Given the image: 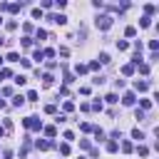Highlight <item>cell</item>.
Returning <instances> with one entry per match:
<instances>
[{
    "mask_svg": "<svg viewBox=\"0 0 159 159\" xmlns=\"http://www.w3.org/2000/svg\"><path fill=\"white\" fill-rule=\"evenodd\" d=\"M47 20H50V23H57V25H65V23H67V18L62 15V12H57V15H50Z\"/></svg>",
    "mask_w": 159,
    "mask_h": 159,
    "instance_id": "3",
    "label": "cell"
},
{
    "mask_svg": "<svg viewBox=\"0 0 159 159\" xmlns=\"http://www.w3.org/2000/svg\"><path fill=\"white\" fill-rule=\"evenodd\" d=\"M45 112H47V114H55V112H57V107H55V105H47Z\"/></svg>",
    "mask_w": 159,
    "mask_h": 159,
    "instance_id": "24",
    "label": "cell"
},
{
    "mask_svg": "<svg viewBox=\"0 0 159 159\" xmlns=\"http://www.w3.org/2000/svg\"><path fill=\"white\" fill-rule=\"evenodd\" d=\"M134 72V65H124L122 67V75H132Z\"/></svg>",
    "mask_w": 159,
    "mask_h": 159,
    "instance_id": "11",
    "label": "cell"
},
{
    "mask_svg": "<svg viewBox=\"0 0 159 159\" xmlns=\"http://www.w3.org/2000/svg\"><path fill=\"white\" fill-rule=\"evenodd\" d=\"M134 89H137V92H147V89H149V82H139V80H137V82H134Z\"/></svg>",
    "mask_w": 159,
    "mask_h": 159,
    "instance_id": "6",
    "label": "cell"
},
{
    "mask_svg": "<svg viewBox=\"0 0 159 159\" xmlns=\"http://www.w3.org/2000/svg\"><path fill=\"white\" fill-rule=\"evenodd\" d=\"M52 82H55V77H52V75H42V85H45V87H50Z\"/></svg>",
    "mask_w": 159,
    "mask_h": 159,
    "instance_id": "7",
    "label": "cell"
},
{
    "mask_svg": "<svg viewBox=\"0 0 159 159\" xmlns=\"http://www.w3.org/2000/svg\"><path fill=\"white\" fill-rule=\"evenodd\" d=\"M45 134L47 137H55V134H57V129H55V127H45Z\"/></svg>",
    "mask_w": 159,
    "mask_h": 159,
    "instance_id": "15",
    "label": "cell"
},
{
    "mask_svg": "<svg viewBox=\"0 0 159 159\" xmlns=\"http://www.w3.org/2000/svg\"><path fill=\"white\" fill-rule=\"evenodd\" d=\"M80 159H82V157H80Z\"/></svg>",
    "mask_w": 159,
    "mask_h": 159,
    "instance_id": "29",
    "label": "cell"
},
{
    "mask_svg": "<svg viewBox=\"0 0 159 159\" xmlns=\"http://www.w3.org/2000/svg\"><path fill=\"white\" fill-rule=\"evenodd\" d=\"M132 137H134V139H144V132H142V129H132Z\"/></svg>",
    "mask_w": 159,
    "mask_h": 159,
    "instance_id": "10",
    "label": "cell"
},
{
    "mask_svg": "<svg viewBox=\"0 0 159 159\" xmlns=\"http://www.w3.org/2000/svg\"><path fill=\"white\" fill-rule=\"evenodd\" d=\"M137 67H139V72H142V75H147V72H149V65H147V62H139Z\"/></svg>",
    "mask_w": 159,
    "mask_h": 159,
    "instance_id": "12",
    "label": "cell"
},
{
    "mask_svg": "<svg viewBox=\"0 0 159 159\" xmlns=\"http://www.w3.org/2000/svg\"><path fill=\"white\" fill-rule=\"evenodd\" d=\"M75 72H77V75H85L87 67H85V65H77V67H75Z\"/></svg>",
    "mask_w": 159,
    "mask_h": 159,
    "instance_id": "22",
    "label": "cell"
},
{
    "mask_svg": "<svg viewBox=\"0 0 159 159\" xmlns=\"http://www.w3.org/2000/svg\"><path fill=\"white\" fill-rule=\"evenodd\" d=\"M107 102H109V105H114V102H119V100H117V95H107V97H105Z\"/></svg>",
    "mask_w": 159,
    "mask_h": 159,
    "instance_id": "23",
    "label": "cell"
},
{
    "mask_svg": "<svg viewBox=\"0 0 159 159\" xmlns=\"http://www.w3.org/2000/svg\"><path fill=\"white\" fill-rule=\"evenodd\" d=\"M60 154H70V144H60Z\"/></svg>",
    "mask_w": 159,
    "mask_h": 159,
    "instance_id": "17",
    "label": "cell"
},
{
    "mask_svg": "<svg viewBox=\"0 0 159 159\" xmlns=\"http://www.w3.org/2000/svg\"><path fill=\"white\" fill-rule=\"evenodd\" d=\"M3 159H12V154H5V157H3Z\"/></svg>",
    "mask_w": 159,
    "mask_h": 159,
    "instance_id": "28",
    "label": "cell"
},
{
    "mask_svg": "<svg viewBox=\"0 0 159 159\" xmlns=\"http://www.w3.org/2000/svg\"><path fill=\"white\" fill-rule=\"evenodd\" d=\"M122 149L124 152H132V142H122Z\"/></svg>",
    "mask_w": 159,
    "mask_h": 159,
    "instance_id": "25",
    "label": "cell"
},
{
    "mask_svg": "<svg viewBox=\"0 0 159 159\" xmlns=\"http://www.w3.org/2000/svg\"><path fill=\"white\" fill-rule=\"evenodd\" d=\"M139 25H142V27H149V25H152V20H149V18H147V15H144V18H142V20H139Z\"/></svg>",
    "mask_w": 159,
    "mask_h": 159,
    "instance_id": "16",
    "label": "cell"
},
{
    "mask_svg": "<svg viewBox=\"0 0 159 159\" xmlns=\"http://www.w3.org/2000/svg\"><path fill=\"white\" fill-rule=\"evenodd\" d=\"M154 10H157L154 5H144V12H147V18H149V15H152V12H154Z\"/></svg>",
    "mask_w": 159,
    "mask_h": 159,
    "instance_id": "19",
    "label": "cell"
},
{
    "mask_svg": "<svg viewBox=\"0 0 159 159\" xmlns=\"http://www.w3.org/2000/svg\"><path fill=\"white\" fill-rule=\"evenodd\" d=\"M25 82H27V80L23 77V75H18V77H15V85H25Z\"/></svg>",
    "mask_w": 159,
    "mask_h": 159,
    "instance_id": "27",
    "label": "cell"
},
{
    "mask_svg": "<svg viewBox=\"0 0 159 159\" xmlns=\"http://www.w3.org/2000/svg\"><path fill=\"white\" fill-rule=\"evenodd\" d=\"M37 149H42V152L45 149H52V142L50 139H37Z\"/></svg>",
    "mask_w": 159,
    "mask_h": 159,
    "instance_id": "5",
    "label": "cell"
},
{
    "mask_svg": "<svg viewBox=\"0 0 159 159\" xmlns=\"http://www.w3.org/2000/svg\"><path fill=\"white\" fill-rule=\"evenodd\" d=\"M112 15H100L97 18V27H100V30H109V27H112Z\"/></svg>",
    "mask_w": 159,
    "mask_h": 159,
    "instance_id": "1",
    "label": "cell"
},
{
    "mask_svg": "<svg viewBox=\"0 0 159 159\" xmlns=\"http://www.w3.org/2000/svg\"><path fill=\"white\" fill-rule=\"evenodd\" d=\"M23 102H25V97H23V95H15V97H12V105H15V107H20Z\"/></svg>",
    "mask_w": 159,
    "mask_h": 159,
    "instance_id": "9",
    "label": "cell"
},
{
    "mask_svg": "<svg viewBox=\"0 0 159 159\" xmlns=\"http://www.w3.org/2000/svg\"><path fill=\"white\" fill-rule=\"evenodd\" d=\"M27 100H30V102L37 100V92H35V89H30V92H27Z\"/></svg>",
    "mask_w": 159,
    "mask_h": 159,
    "instance_id": "18",
    "label": "cell"
},
{
    "mask_svg": "<svg viewBox=\"0 0 159 159\" xmlns=\"http://www.w3.org/2000/svg\"><path fill=\"white\" fill-rule=\"evenodd\" d=\"M8 62H20V55L18 52H10L8 55Z\"/></svg>",
    "mask_w": 159,
    "mask_h": 159,
    "instance_id": "14",
    "label": "cell"
},
{
    "mask_svg": "<svg viewBox=\"0 0 159 159\" xmlns=\"http://www.w3.org/2000/svg\"><path fill=\"white\" fill-rule=\"evenodd\" d=\"M23 124L27 129H42V122H40L37 117H27V119H23Z\"/></svg>",
    "mask_w": 159,
    "mask_h": 159,
    "instance_id": "2",
    "label": "cell"
},
{
    "mask_svg": "<svg viewBox=\"0 0 159 159\" xmlns=\"http://www.w3.org/2000/svg\"><path fill=\"white\" fill-rule=\"evenodd\" d=\"M32 18H35V20H37V18H42V10L35 8V10H32Z\"/></svg>",
    "mask_w": 159,
    "mask_h": 159,
    "instance_id": "26",
    "label": "cell"
},
{
    "mask_svg": "<svg viewBox=\"0 0 159 159\" xmlns=\"http://www.w3.org/2000/svg\"><path fill=\"white\" fill-rule=\"evenodd\" d=\"M100 62H102V65H107V62H109V55L102 52V55H100Z\"/></svg>",
    "mask_w": 159,
    "mask_h": 159,
    "instance_id": "21",
    "label": "cell"
},
{
    "mask_svg": "<svg viewBox=\"0 0 159 159\" xmlns=\"http://www.w3.org/2000/svg\"><path fill=\"white\" fill-rule=\"evenodd\" d=\"M117 149H119V144H117V142H107V152H117Z\"/></svg>",
    "mask_w": 159,
    "mask_h": 159,
    "instance_id": "13",
    "label": "cell"
},
{
    "mask_svg": "<svg viewBox=\"0 0 159 159\" xmlns=\"http://www.w3.org/2000/svg\"><path fill=\"white\" fill-rule=\"evenodd\" d=\"M5 77H12V72L10 70H0V80H5Z\"/></svg>",
    "mask_w": 159,
    "mask_h": 159,
    "instance_id": "20",
    "label": "cell"
},
{
    "mask_svg": "<svg viewBox=\"0 0 159 159\" xmlns=\"http://www.w3.org/2000/svg\"><path fill=\"white\" fill-rule=\"evenodd\" d=\"M124 35H127V37H134V35H137V27H134V25H129L127 30H124Z\"/></svg>",
    "mask_w": 159,
    "mask_h": 159,
    "instance_id": "8",
    "label": "cell"
},
{
    "mask_svg": "<svg viewBox=\"0 0 159 159\" xmlns=\"http://www.w3.org/2000/svg\"><path fill=\"white\" fill-rule=\"evenodd\" d=\"M122 102H124V105H127V107H132L134 102H137V97H134V92H127V95H124V97H122Z\"/></svg>",
    "mask_w": 159,
    "mask_h": 159,
    "instance_id": "4",
    "label": "cell"
}]
</instances>
